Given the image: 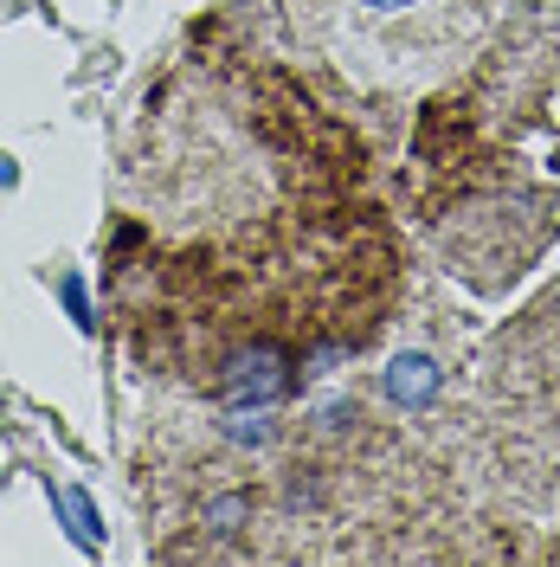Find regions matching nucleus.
I'll return each mask as SVG.
<instances>
[{"label": "nucleus", "mask_w": 560, "mask_h": 567, "mask_svg": "<svg viewBox=\"0 0 560 567\" xmlns=\"http://www.w3.org/2000/svg\"><path fill=\"white\" fill-rule=\"evenodd\" d=\"M251 509H258V496H251V491H226V496H212L207 509H200V529L232 535V529H246V523H251Z\"/></svg>", "instance_id": "4"}, {"label": "nucleus", "mask_w": 560, "mask_h": 567, "mask_svg": "<svg viewBox=\"0 0 560 567\" xmlns=\"http://www.w3.org/2000/svg\"><path fill=\"white\" fill-rule=\"evenodd\" d=\"M278 425H271V413L265 406H232V420H226V439L232 445H265Z\"/></svg>", "instance_id": "5"}, {"label": "nucleus", "mask_w": 560, "mask_h": 567, "mask_svg": "<svg viewBox=\"0 0 560 567\" xmlns=\"http://www.w3.org/2000/svg\"><path fill=\"white\" fill-rule=\"evenodd\" d=\"M438 381H445V368H438V361H432L425 349L393 354V361H386V374H381L386 400H393V406H406V413L432 406V400H438Z\"/></svg>", "instance_id": "2"}, {"label": "nucleus", "mask_w": 560, "mask_h": 567, "mask_svg": "<svg viewBox=\"0 0 560 567\" xmlns=\"http://www.w3.org/2000/svg\"><path fill=\"white\" fill-rule=\"evenodd\" d=\"M45 491H52V503H59L71 542H77L84 555H97V548H104V516H97V496L77 491V484H45Z\"/></svg>", "instance_id": "3"}, {"label": "nucleus", "mask_w": 560, "mask_h": 567, "mask_svg": "<svg viewBox=\"0 0 560 567\" xmlns=\"http://www.w3.org/2000/svg\"><path fill=\"white\" fill-rule=\"evenodd\" d=\"M65 310L77 317V329H91V310H84V284H77V278H65Z\"/></svg>", "instance_id": "6"}, {"label": "nucleus", "mask_w": 560, "mask_h": 567, "mask_svg": "<svg viewBox=\"0 0 560 567\" xmlns=\"http://www.w3.org/2000/svg\"><path fill=\"white\" fill-rule=\"evenodd\" d=\"M290 381H297L290 354L278 342H251V349H239L219 368V400L226 406H271V400L290 393Z\"/></svg>", "instance_id": "1"}, {"label": "nucleus", "mask_w": 560, "mask_h": 567, "mask_svg": "<svg viewBox=\"0 0 560 567\" xmlns=\"http://www.w3.org/2000/svg\"><path fill=\"white\" fill-rule=\"evenodd\" d=\"M361 7H374V13H400V7H413V0H361Z\"/></svg>", "instance_id": "7"}, {"label": "nucleus", "mask_w": 560, "mask_h": 567, "mask_svg": "<svg viewBox=\"0 0 560 567\" xmlns=\"http://www.w3.org/2000/svg\"><path fill=\"white\" fill-rule=\"evenodd\" d=\"M554 317H560V297H554Z\"/></svg>", "instance_id": "9"}, {"label": "nucleus", "mask_w": 560, "mask_h": 567, "mask_svg": "<svg viewBox=\"0 0 560 567\" xmlns=\"http://www.w3.org/2000/svg\"><path fill=\"white\" fill-rule=\"evenodd\" d=\"M0 187H13V162L7 155H0Z\"/></svg>", "instance_id": "8"}]
</instances>
